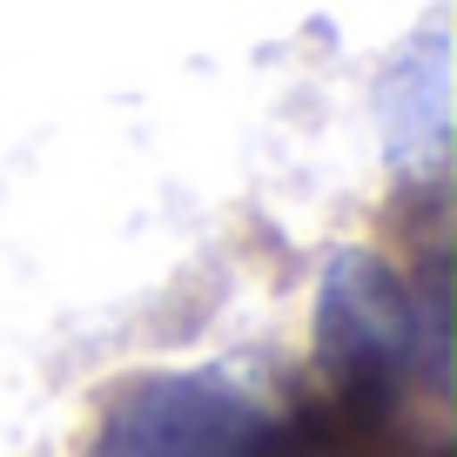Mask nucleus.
Returning a JSON list of instances; mask_svg holds the SVG:
<instances>
[{
	"label": "nucleus",
	"mask_w": 457,
	"mask_h": 457,
	"mask_svg": "<svg viewBox=\"0 0 457 457\" xmlns=\"http://www.w3.org/2000/svg\"><path fill=\"white\" fill-rule=\"evenodd\" d=\"M270 417L222 377H142L101 417L95 457H249Z\"/></svg>",
	"instance_id": "f03ea898"
},
{
	"label": "nucleus",
	"mask_w": 457,
	"mask_h": 457,
	"mask_svg": "<svg viewBox=\"0 0 457 457\" xmlns=\"http://www.w3.org/2000/svg\"><path fill=\"white\" fill-rule=\"evenodd\" d=\"M316 350L337 377V403L357 417H384L411 370L444 384L451 343H444V283L430 276L424 296L397 283L377 256H337L323 276V316H316Z\"/></svg>",
	"instance_id": "f257e3e1"
},
{
	"label": "nucleus",
	"mask_w": 457,
	"mask_h": 457,
	"mask_svg": "<svg viewBox=\"0 0 457 457\" xmlns=\"http://www.w3.org/2000/svg\"><path fill=\"white\" fill-rule=\"evenodd\" d=\"M363 457H390V444H384V430H377L370 444H363Z\"/></svg>",
	"instance_id": "7ed1b4c3"
}]
</instances>
